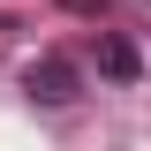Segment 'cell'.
Segmentation results:
<instances>
[{"label":"cell","mask_w":151,"mask_h":151,"mask_svg":"<svg viewBox=\"0 0 151 151\" xmlns=\"http://www.w3.org/2000/svg\"><path fill=\"white\" fill-rule=\"evenodd\" d=\"M98 68H106L113 83H136V76H144V53H136L129 38H98Z\"/></svg>","instance_id":"7a4b0ae2"},{"label":"cell","mask_w":151,"mask_h":151,"mask_svg":"<svg viewBox=\"0 0 151 151\" xmlns=\"http://www.w3.org/2000/svg\"><path fill=\"white\" fill-rule=\"evenodd\" d=\"M23 91H30L38 106H76V98H83V76H76V60L45 53V60H30V68H23Z\"/></svg>","instance_id":"6da1fadb"}]
</instances>
